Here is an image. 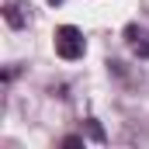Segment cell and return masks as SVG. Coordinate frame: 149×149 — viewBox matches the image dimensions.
I'll return each instance as SVG.
<instances>
[{
	"label": "cell",
	"instance_id": "obj_6",
	"mask_svg": "<svg viewBox=\"0 0 149 149\" xmlns=\"http://www.w3.org/2000/svg\"><path fill=\"white\" fill-rule=\"evenodd\" d=\"M49 3H52V7H56V3H63V0H49Z\"/></svg>",
	"mask_w": 149,
	"mask_h": 149
},
{
	"label": "cell",
	"instance_id": "obj_1",
	"mask_svg": "<svg viewBox=\"0 0 149 149\" xmlns=\"http://www.w3.org/2000/svg\"><path fill=\"white\" fill-rule=\"evenodd\" d=\"M83 49H87V42H83V31L80 28H73V24L56 28V56L59 59L76 63V59H83Z\"/></svg>",
	"mask_w": 149,
	"mask_h": 149
},
{
	"label": "cell",
	"instance_id": "obj_5",
	"mask_svg": "<svg viewBox=\"0 0 149 149\" xmlns=\"http://www.w3.org/2000/svg\"><path fill=\"white\" fill-rule=\"evenodd\" d=\"M63 146H66V149H76V146H83V139H80V135H66Z\"/></svg>",
	"mask_w": 149,
	"mask_h": 149
},
{
	"label": "cell",
	"instance_id": "obj_4",
	"mask_svg": "<svg viewBox=\"0 0 149 149\" xmlns=\"http://www.w3.org/2000/svg\"><path fill=\"white\" fill-rule=\"evenodd\" d=\"M87 132H90V139H94V142H104V128H101L94 118H87Z\"/></svg>",
	"mask_w": 149,
	"mask_h": 149
},
{
	"label": "cell",
	"instance_id": "obj_3",
	"mask_svg": "<svg viewBox=\"0 0 149 149\" xmlns=\"http://www.w3.org/2000/svg\"><path fill=\"white\" fill-rule=\"evenodd\" d=\"M3 21H7L14 31L28 28V7H24L21 0H7V3H3Z\"/></svg>",
	"mask_w": 149,
	"mask_h": 149
},
{
	"label": "cell",
	"instance_id": "obj_2",
	"mask_svg": "<svg viewBox=\"0 0 149 149\" xmlns=\"http://www.w3.org/2000/svg\"><path fill=\"white\" fill-rule=\"evenodd\" d=\"M125 42H128V49H132L135 59H149V31L146 28L128 24V28H125Z\"/></svg>",
	"mask_w": 149,
	"mask_h": 149
}]
</instances>
